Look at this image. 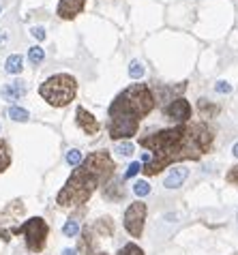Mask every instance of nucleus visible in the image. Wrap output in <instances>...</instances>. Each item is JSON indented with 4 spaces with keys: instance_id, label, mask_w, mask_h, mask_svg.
Segmentation results:
<instances>
[{
    "instance_id": "bb28decb",
    "label": "nucleus",
    "mask_w": 238,
    "mask_h": 255,
    "mask_svg": "<svg viewBox=\"0 0 238 255\" xmlns=\"http://www.w3.org/2000/svg\"><path fill=\"white\" fill-rule=\"evenodd\" d=\"M215 90H217V93H221V95H228V93H232V86H230L228 82H217Z\"/></svg>"
},
{
    "instance_id": "2eb2a0df",
    "label": "nucleus",
    "mask_w": 238,
    "mask_h": 255,
    "mask_svg": "<svg viewBox=\"0 0 238 255\" xmlns=\"http://www.w3.org/2000/svg\"><path fill=\"white\" fill-rule=\"evenodd\" d=\"M22 69H24V58L19 54H13V56L6 58V62H4V71H6V73L17 75V73H22Z\"/></svg>"
},
{
    "instance_id": "7ed1b4c3",
    "label": "nucleus",
    "mask_w": 238,
    "mask_h": 255,
    "mask_svg": "<svg viewBox=\"0 0 238 255\" xmlns=\"http://www.w3.org/2000/svg\"><path fill=\"white\" fill-rule=\"evenodd\" d=\"M157 99L148 84H131L112 101L108 116V133L112 139H131L139 129V123L155 110Z\"/></svg>"
},
{
    "instance_id": "72a5a7b5",
    "label": "nucleus",
    "mask_w": 238,
    "mask_h": 255,
    "mask_svg": "<svg viewBox=\"0 0 238 255\" xmlns=\"http://www.w3.org/2000/svg\"><path fill=\"white\" fill-rule=\"evenodd\" d=\"M0 13H2V6H0Z\"/></svg>"
},
{
    "instance_id": "b1692460",
    "label": "nucleus",
    "mask_w": 238,
    "mask_h": 255,
    "mask_svg": "<svg viewBox=\"0 0 238 255\" xmlns=\"http://www.w3.org/2000/svg\"><path fill=\"white\" fill-rule=\"evenodd\" d=\"M67 163L69 165H73V167H78L82 163V152L80 150H69L67 152Z\"/></svg>"
},
{
    "instance_id": "1a4fd4ad",
    "label": "nucleus",
    "mask_w": 238,
    "mask_h": 255,
    "mask_svg": "<svg viewBox=\"0 0 238 255\" xmlns=\"http://www.w3.org/2000/svg\"><path fill=\"white\" fill-rule=\"evenodd\" d=\"M84 6H86V0H60L56 13L60 19H75L84 11Z\"/></svg>"
},
{
    "instance_id": "412c9836",
    "label": "nucleus",
    "mask_w": 238,
    "mask_h": 255,
    "mask_svg": "<svg viewBox=\"0 0 238 255\" xmlns=\"http://www.w3.org/2000/svg\"><path fill=\"white\" fill-rule=\"evenodd\" d=\"M62 234H65V236H69V238H71V236H78V234H80V223L73 221V219H71V221H67L65 228H62Z\"/></svg>"
},
{
    "instance_id": "c756f323",
    "label": "nucleus",
    "mask_w": 238,
    "mask_h": 255,
    "mask_svg": "<svg viewBox=\"0 0 238 255\" xmlns=\"http://www.w3.org/2000/svg\"><path fill=\"white\" fill-rule=\"evenodd\" d=\"M6 43V30H0V45Z\"/></svg>"
},
{
    "instance_id": "393cba45",
    "label": "nucleus",
    "mask_w": 238,
    "mask_h": 255,
    "mask_svg": "<svg viewBox=\"0 0 238 255\" xmlns=\"http://www.w3.org/2000/svg\"><path fill=\"white\" fill-rule=\"evenodd\" d=\"M144 73H146V71H144V67L139 65V62H133V65L129 67V75L133 77V80H139V77H144Z\"/></svg>"
},
{
    "instance_id": "a878e982",
    "label": "nucleus",
    "mask_w": 238,
    "mask_h": 255,
    "mask_svg": "<svg viewBox=\"0 0 238 255\" xmlns=\"http://www.w3.org/2000/svg\"><path fill=\"white\" fill-rule=\"evenodd\" d=\"M226 180L230 182V185H238V165L230 167V172H228V176H226Z\"/></svg>"
},
{
    "instance_id": "aec40b11",
    "label": "nucleus",
    "mask_w": 238,
    "mask_h": 255,
    "mask_svg": "<svg viewBox=\"0 0 238 255\" xmlns=\"http://www.w3.org/2000/svg\"><path fill=\"white\" fill-rule=\"evenodd\" d=\"M133 193H135L137 197H144V195H148L150 193V185L146 180H137L135 185H133Z\"/></svg>"
},
{
    "instance_id": "4468645a",
    "label": "nucleus",
    "mask_w": 238,
    "mask_h": 255,
    "mask_svg": "<svg viewBox=\"0 0 238 255\" xmlns=\"http://www.w3.org/2000/svg\"><path fill=\"white\" fill-rule=\"evenodd\" d=\"M93 232H97L103 238H112L114 236V232H116V225H114V221H112L110 217H101L99 221L93 225Z\"/></svg>"
},
{
    "instance_id": "9d476101",
    "label": "nucleus",
    "mask_w": 238,
    "mask_h": 255,
    "mask_svg": "<svg viewBox=\"0 0 238 255\" xmlns=\"http://www.w3.org/2000/svg\"><path fill=\"white\" fill-rule=\"evenodd\" d=\"M26 93H28V88H26V82H22V80L6 84V86H2V90H0L4 101H17V99H22Z\"/></svg>"
},
{
    "instance_id": "4be33fe9",
    "label": "nucleus",
    "mask_w": 238,
    "mask_h": 255,
    "mask_svg": "<svg viewBox=\"0 0 238 255\" xmlns=\"http://www.w3.org/2000/svg\"><path fill=\"white\" fill-rule=\"evenodd\" d=\"M116 255H144V251H142V249H139V247H137V245H131V243H129V245H124V247H122V249H120V251H118Z\"/></svg>"
},
{
    "instance_id": "9b49d317",
    "label": "nucleus",
    "mask_w": 238,
    "mask_h": 255,
    "mask_svg": "<svg viewBox=\"0 0 238 255\" xmlns=\"http://www.w3.org/2000/svg\"><path fill=\"white\" fill-rule=\"evenodd\" d=\"M80 255H95V236H93V225H86L80 232V245H78Z\"/></svg>"
},
{
    "instance_id": "7c9ffc66",
    "label": "nucleus",
    "mask_w": 238,
    "mask_h": 255,
    "mask_svg": "<svg viewBox=\"0 0 238 255\" xmlns=\"http://www.w3.org/2000/svg\"><path fill=\"white\" fill-rule=\"evenodd\" d=\"M62 255H78V251H75V249H65V251H62Z\"/></svg>"
},
{
    "instance_id": "a211bd4d",
    "label": "nucleus",
    "mask_w": 238,
    "mask_h": 255,
    "mask_svg": "<svg viewBox=\"0 0 238 255\" xmlns=\"http://www.w3.org/2000/svg\"><path fill=\"white\" fill-rule=\"evenodd\" d=\"M9 118H11V120H15V123H26V120L30 118V114H28L24 108L11 105V108H9Z\"/></svg>"
},
{
    "instance_id": "ddd939ff",
    "label": "nucleus",
    "mask_w": 238,
    "mask_h": 255,
    "mask_svg": "<svg viewBox=\"0 0 238 255\" xmlns=\"http://www.w3.org/2000/svg\"><path fill=\"white\" fill-rule=\"evenodd\" d=\"M187 176H189V169L185 167H178V169H172L170 176L165 178V189H178V187H183V182L187 180Z\"/></svg>"
},
{
    "instance_id": "6e6552de",
    "label": "nucleus",
    "mask_w": 238,
    "mask_h": 255,
    "mask_svg": "<svg viewBox=\"0 0 238 255\" xmlns=\"http://www.w3.org/2000/svg\"><path fill=\"white\" fill-rule=\"evenodd\" d=\"M75 123H78V127L86 133V135H97L99 129H101L99 120H97L88 110H84V108H78V112H75Z\"/></svg>"
},
{
    "instance_id": "0eeeda50",
    "label": "nucleus",
    "mask_w": 238,
    "mask_h": 255,
    "mask_svg": "<svg viewBox=\"0 0 238 255\" xmlns=\"http://www.w3.org/2000/svg\"><path fill=\"white\" fill-rule=\"evenodd\" d=\"M163 114L174 120V123L183 125V123H189L191 120V105L185 97H176L174 101H170L167 105H163Z\"/></svg>"
},
{
    "instance_id": "f3484780",
    "label": "nucleus",
    "mask_w": 238,
    "mask_h": 255,
    "mask_svg": "<svg viewBox=\"0 0 238 255\" xmlns=\"http://www.w3.org/2000/svg\"><path fill=\"white\" fill-rule=\"evenodd\" d=\"M9 165H11V148L4 139H0V174L4 169H9Z\"/></svg>"
},
{
    "instance_id": "20e7f679",
    "label": "nucleus",
    "mask_w": 238,
    "mask_h": 255,
    "mask_svg": "<svg viewBox=\"0 0 238 255\" xmlns=\"http://www.w3.org/2000/svg\"><path fill=\"white\" fill-rule=\"evenodd\" d=\"M39 95L45 99L52 108H65L78 95V82L69 73H56L39 86Z\"/></svg>"
},
{
    "instance_id": "f257e3e1",
    "label": "nucleus",
    "mask_w": 238,
    "mask_h": 255,
    "mask_svg": "<svg viewBox=\"0 0 238 255\" xmlns=\"http://www.w3.org/2000/svg\"><path fill=\"white\" fill-rule=\"evenodd\" d=\"M215 131L208 123H183L170 129H159L150 135L139 137V146L146 148L150 161L144 165V176H157L172 163L200 161L213 150Z\"/></svg>"
},
{
    "instance_id": "f8f14e48",
    "label": "nucleus",
    "mask_w": 238,
    "mask_h": 255,
    "mask_svg": "<svg viewBox=\"0 0 238 255\" xmlns=\"http://www.w3.org/2000/svg\"><path fill=\"white\" fill-rule=\"evenodd\" d=\"M103 189V197L106 200H114V202H120L122 197H124V187H122V182L118 180V178H114V180H110L106 187H101Z\"/></svg>"
},
{
    "instance_id": "dca6fc26",
    "label": "nucleus",
    "mask_w": 238,
    "mask_h": 255,
    "mask_svg": "<svg viewBox=\"0 0 238 255\" xmlns=\"http://www.w3.org/2000/svg\"><path fill=\"white\" fill-rule=\"evenodd\" d=\"M198 110H200L202 118H213L219 114V105H213L211 101H206V99H200L198 101Z\"/></svg>"
},
{
    "instance_id": "473e14b6",
    "label": "nucleus",
    "mask_w": 238,
    "mask_h": 255,
    "mask_svg": "<svg viewBox=\"0 0 238 255\" xmlns=\"http://www.w3.org/2000/svg\"><path fill=\"white\" fill-rule=\"evenodd\" d=\"M95 255H108V253H103V251H101V253H95Z\"/></svg>"
},
{
    "instance_id": "c85d7f7f",
    "label": "nucleus",
    "mask_w": 238,
    "mask_h": 255,
    "mask_svg": "<svg viewBox=\"0 0 238 255\" xmlns=\"http://www.w3.org/2000/svg\"><path fill=\"white\" fill-rule=\"evenodd\" d=\"M32 37L37 39V41H43L45 39V28H41V26H37V28H32Z\"/></svg>"
},
{
    "instance_id": "cd10ccee",
    "label": "nucleus",
    "mask_w": 238,
    "mask_h": 255,
    "mask_svg": "<svg viewBox=\"0 0 238 255\" xmlns=\"http://www.w3.org/2000/svg\"><path fill=\"white\" fill-rule=\"evenodd\" d=\"M139 169H142V165H139V163H131V165L127 167V174H124V178H133V176H137Z\"/></svg>"
},
{
    "instance_id": "6ab92c4d",
    "label": "nucleus",
    "mask_w": 238,
    "mask_h": 255,
    "mask_svg": "<svg viewBox=\"0 0 238 255\" xmlns=\"http://www.w3.org/2000/svg\"><path fill=\"white\" fill-rule=\"evenodd\" d=\"M43 58H45V49H41L39 45H34V47L28 49V60H30L32 65H41Z\"/></svg>"
},
{
    "instance_id": "423d86ee",
    "label": "nucleus",
    "mask_w": 238,
    "mask_h": 255,
    "mask_svg": "<svg viewBox=\"0 0 238 255\" xmlns=\"http://www.w3.org/2000/svg\"><path fill=\"white\" fill-rule=\"evenodd\" d=\"M146 212H148V208H146L144 202H133L131 206L124 210V230H127L133 238H139L144 232V221H146Z\"/></svg>"
},
{
    "instance_id": "39448f33",
    "label": "nucleus",
    "mask_w": 238,
    "mask_h": 255,
    "mask_svg": "<svg viewBox=\"0 0 238 255\" xmlns=\"http://www.w3.org/2000/svg\"><path fill=\"white\" fill-rule=\"evenodd\" d=\"M15 234H24L28 249L34 251V253H41L45 249L50 228H47V223L41 217H32V219H28L24 225H19V228L13 230V236H15Z\"/></svg>"
},
{
    "instance_id": "2f4dec72",
    "label": "nucleus",
    "mask_w": 238,
    "mask_h": 255,
    "mask_svg": "<svg viewBox=\"0 0 238 255\" xmlns=\"http://www.w3.org/2000/svg\"><path fill=\"white\" fill-rule=\"evenodd\" d=\"M232 152H234V157H238V144H234V148H232Z\"/></svg>"
},
{
    "instance_id": "5701e85b",
    "label": "nucleus",
    "mask_w": 238,
    "mask_h": 255,
    "mask_svg": "<svg viewBox=\"0 0 238 255\" xmlns=\"http://www.w3.org/2000/svg\"><path fill=\"white\" fill-rule=\"evenodd\" d=\"M133 150H135V148H133L131 139H129V141H120V144L116 146V152L122 154V157H129V154H133Z\"/></svg>"
},
{
    "instance_id": "f03ea898",
    "label": "nucleus",
    "mask_w": 238,
    "mask_h": 255,
    "mask_svg": "<svg viewBox=\"0 0 238 255\" xmlns=\"http://www.w3.org/2000/svg\"><path fill=\"white\" fill-rule=\"evenodd\" d=\"M114 172H116V163L110 157L108 150L90 152L73 169V174L69 176L65 187L58 191L56 204L60 208H73V206H80V204H86L97 189L106 187L114 178Z\"/></svg>"
}]
</instances>
